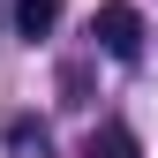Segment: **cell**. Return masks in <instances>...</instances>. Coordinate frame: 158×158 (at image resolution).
<instances>
[{
	"mask_svg": "<svg viewBox=\"0 0 158 158\" xmlns=\"http://www.w3.org/2000/svg\"><path fill=\"white\" fill-rule=\"evenodd\" d=\"M83 158H143V143H135L121 121H106V128H98L90 143H83Z\"/></svg>",
	"mask_w": 158,
	"mask_h": 158,
	"instance_id": "2",
	"label": "cell"
},
{
	"mask_svg": "<svg viewBox=\"0 0 158 158\" xmlns=\"http://www.w3.org/2000/svg\"><path fill=\"white\" fill-rule=\"evenodd\" d=\"M53 23H60V0H15V30L23 38H45Z\"/></svg>",
	"mask_w": 158,
	"mask_h": 158,
	"instance_id": "3",
	"label": "cell"
},
{
	"mask_svg": "<svg viewBox=\"0 0 158 158\" xmlns=\"http://www.w3.org/2000/svg\"><path fill=\"white\" fill-rule=\"evenodd\" d=\"M90 38H98V53H113V60H135V53H143V15H135L128 0H106V8L90 15Z\"/></svg>",
	"mask_w": 158,
	"mask_h": 158,
	"instance_id": "1",
	"label": "cell"
}]
</instances>
